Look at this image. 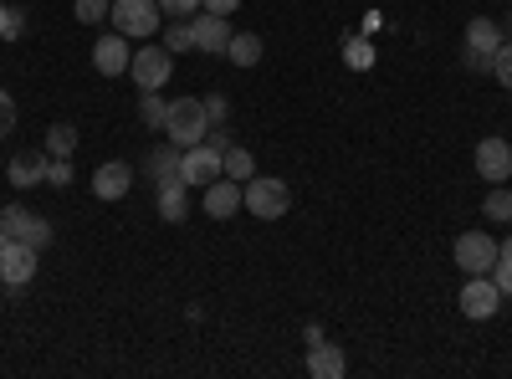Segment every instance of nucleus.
I'll list each match as a JSON object with an SVG mask.
<instances>
[{
	"label": "nucleus",
	"mask_w": 512,
	"mask_h": 379,
	"mask_svg": "<svg viewBox=\"0 0 512 379\" xmlns=\"http://www.w3.org/2000/svg\"><path fill=\"white\" fill-rule=\"evenodd\" d=\"M21 31H26V21H21V11H11V16H6V41H16Z\"/></svg>",
	"instance_id": "obj_35"
},
{
	"label": "nucleus",
	"mask_w": 512,
	"mask_h": 379,
	"mask_svg": "<svg viewBox=\"0 0 512 379\" xmlns=\"http://www.w3.org/2000/svg\"><path fill=\"white\" fill-rule=\"evenodd\" d=\"M128 72H134V82L144 93H164V82L175 77V52H164V47H139L134 62H128Z\"/></svg>",
	"instance_id": "obj_6"
},
{
	"label": "nucleus",
	"mask_w": 512,
	"mask_h": 379,
	"mask_svg": "<svg viewBox=\"0 0 512 379\" xmlns=\"http://www.w3.org/2000/svg\"><path fill=\"white\" fill-rule=\"evenodd\" d=\"M246 210L256 221H282L287 210H292V185L287 180H272V175H251L246 185Z\"/></svg>",
	"instance_id": "obj_2"
},
{
	"label": "nucleus",
	"mask_w": 512,
	"mask_h": 379,
	"mask_svg": "<svg viewBox=\"0 0 512 379\" xmlns=\"http://www.w3.org/2000/svg\"><path fill=\"white\" fill-rule=\"evenodd\" d=\"M344 62H349L354 72H369V67H374V41H369V36H349V41H344Z\"/></svg>",
	"instance_id": "obj_23"
},
{
	"label": "nucleus",
	"mask_w": 512,
	"mask_h": 379,
	"mask_svg": "<svg viewBox=\"0 0 512 379\" xmlns=\"http://www.w3.org/2000/svg\"><path fill=\"white\" fill-rule=\"evenodd\" d=\"M159 11L175 16V21H190V16L200 11V0H159Z\"/></svg>",
	"instance_id": "obj_30"
},
{
	"label": "nucleus",
	"mask_w": 512,
	"mask_h": 379,
	"mask_svg": "<svg viewBox=\"0 0 512 379\" xmlns=\"http://www.w3.org/2000/svg\"><path fill=\"white\" fill-rule=\"evenodd\" d=\"M113 31L128 36V41H149L159 26H164V11H159V0H113V11H108Z\"/></svg>",
	"instance_id": "obj_3"
},
{
	"label": "nucleus",
	"mask_w": 512,
	"mask_h": 379,
	"mask_svg": "<svg viewBox=\"0 0 512 379\" xmlns=\"http://www.w3.org/2000/svg\"><path fill=\"white\" fill-rule=\"evenodd\" d=\"M221 175L246 185V180L256 175V159H251V149H241V144H226V149H221Z\"/></svg>",
	"instance_id": "obj_20"
},
{
	"label": "nucleus",
	"mask_w": 512,
	"mask_h": 379,
	"mask_svg": "<svg viewBox=\"0 0 512 379\" xmlns=\"http://www.w3.org/2000/svg\"><path fill=\"white\" fill-rule=\"evenodd\" d=\"M128 62H134V47H128V36H103L98 47H93V67L103 72V77H123L128 72Z\"/></svg>",
	"instance_id": "obj_14"
},
{
	"label": "nucleus",
	"mask_w": 512,
	"mask_h": 379,
	"mask_svg": "<svg viewBox=\"0 0 512 379\" xmlns=\"http://www.w3.org/2000/svg\"><path fill=\"white\" fill-rule=\"evenodd\" d=\"M200 205H205L210 221H231L236 210H246V190H241V180H226V175H221V180L205 185V200H200Z\"/></svg>",
	"instance_id": "obj_11"
},
{
	"label": "nucleus",
	"mask_w": 512,
	"mask_h": 379,
	"mask_svg": "<svg viewBox=\"0 0 512 379\" xmlns=\"http://www.w3.org/2000/svg\"><path fill=\"white\" fill-rule=\"evenodd\" d=\"M164 118H169V98L144 93V98H139V123H144V129H164Z\"/></svg>",
	"instance_id": "obj_25"
},
{
	"label": "nucleus",
	"mask_w": 512,
	"mask_h": 379,
	"mask_svg": "<svg viewBox=\"0 0 512 379\" xmlns=\"http://www.w3.org/2000/svg\"><path fill=\"white\" fill-rule=\"evenodd\" d=\"M344 369H349V359H344L338 344H313L308 349V374L313 379H344Z\"/></svg>",
	"instance_id": "obj_17"
},
{
	"label": "nucleus",
	"mask_w": 512,
	"mask_h": 379,
	"mask_svg": "<svg viewBox=\"0 0 512 379\" xmlns=\"http://www.w3.org/2000/svg\"><path fill=\"white\" fill-rule=\"evenodd\" d=\"M77 175H72V159H52L47 164V185H57V190H67Z\"/></svg>",
	"instance_id": "obj_29"
},
{
	"label": "nucleus",
	"mask_w": 512,
	"mask_h": 379,
	"mask_svg": "<svg viewBox=\"0 0 512 379\" xmlns=\"http://www.w3.org/2000/svg\"><path fill=\"white\" fill-rule=\"evenodd\" d=\"M0 221H6V231H11V241H26V246H52V221H41L31 205H6L0 210Z\"/></svg>",
	"instance_id": "obj_9"
},
{
	"label": "nucleus",
	"mask_w": 512,
	"mask_h": 379,
	"mask_svg": "<svg viewBox=\"0 0 512 379\" xmlns=\"http://www.w3.org/2000/svg\"><path fill=\"white\" fill-rule=\"evenodd\" d=\"M472 159H477V175H482L487 185H502V180L512 175V144H507V139H482Z\"/></svg>",
	"instance_id": "obj_12"
},
{
	"label": "nucleus",
	"mask_w": 512,
	"mask_h": 379,
	"mask_svg": "<svg viewBox=\"0 0 512 379\" xmlns=\"http://www.w3.org/2000/svg\"><path fill=\"white\" fill-rule=\"evenodd\" d=\"M482 216H487V221H512V190H507V185H492V190H487Z\"/></svg>",
	"instance_id": "obj_24"
},
{
	"label": "nucleus",
	"mask_w": 512,
	"mask_h": 379,
	"mask_svg": "<svg viewBox=\"0 0 512 379\" xmlns=\"http://www.w3.org/2000/svg\"><path fill=\"white\" fill-rule=\"evenodd\" d=\"M154 200H159V221H169V226H180V221L190 216V185H185V180L159 185V190H154Z\"/></svg>",
	"instance_id": "obj_15"
},
{
	"label": "nucleus",
	"mask_w": 512,
	"mask_h": 379,
	"mask_svg": "<svg viewBox=\"0 0 512 379\" xmlns=\"http://www.w3.org/2000/svg\"><path fill=\"white\" fill-rule=\"evenodd\" d=\"M226 57H231L236 67H256V62H262V36H256V31H231Z\"/></svg>",
	"instance_id": "obj_21"
},
{
	"label": "nucleus",
	"mask_w": 512,
	"mask_h": 379,
	"mask_svg": "<svg viewBox=\"0 0 512 379\" xmlns=\"http://www.w3.org/2000/svg\"><path fill=\"white\" fill-rule=\"evenodd\" d=\"M6 16H11V6H0V36H6Z\"/></svg>",
	"instance_id": "obj_38"
},
{
	"label": "nucleus",
	"mask_w": 512,
	"mask_h": 379,
	"mask_svg": "<svg viewBox=\"0 0 512 379\" xmlns=\"http://www.w3.org/2000/svg\"><path fill=\"white\" fill-rule=\"evenodd\" d=\"M108 11H113V0H77V6H72V16H77L82 26H98V21H108Z\"/></svg>",
	"instance_id": "obj_27"
},
{
	"label": "nucleus",
	"mask_w": 512,
	"mask_h": 379,
	"mask_svg": "<svg viewBox=\"0 0 512 379\" xmlns=\"http://www.w3.org/2000/svg\"><path fill=\"white\" fill-rule=\"evenodd\" d=\"M149 180H154V190L159 185H169V180H180V144H154L149 149Z\"/></svg>",
	"instance_id": "obj_19"
},
{
	"label": "nucleus",
	"mask_w": 512,
	"mask_h": 379,
	"mask_svg": "<svg viewBox=\"0 0 512 379\" xmlns=\"http://www.w3.org/2000/svg\"><path fill=\"white\" fill-rule=\"evenodd\" d=\"M164 52H195V36H190V21H169L164 26Z\"/></svg>",
	"instance_id": "obj_26"
},
{
	"label": "nucleus",
	"mask_w": 512,
	"mask_h": 379,
	"mask_svg": "<svg viewBox=\"0 0 512 379\" xmlns=\"http://www.w3.org/2000/svg\"><path fill=\"white\" fill-rule=\"evenodd\" d=\"M205 113H210V123H226V98L210 93V98H205Z\"/></svg>",
	"instance_id": "obj_33"
},
{
	"label": "nucleus",
	"mask_w": 512,
	"mask_h": 379,
	"mask_svg": "<svg viewBox=\"0 0 512 379\" xmlns=\"http://www.w3.org/2000/svg\"><path fill=\"white\" fill-rule=\"evenodd\" d=\"M190 36H195V52H205V57H226V47H231V16L195 11V16H190Z\"/></svg>",
	"instance_id": "obj_7"
},
{
	"label": "nucleus",
	"mask_w": 512,
	"mask_h": 379,
	"mask_svg": "<svg viewBox=\"0 0 512 379\" xmlns=\"http://www.w3.org/2000/svg\"><path fill=\"white\" fill-rule=\"evenodd\" d=\"M497 262H502V267H512V236H502V241H497Z\"/></svg>",
	"instance_id": "obj_36"
},
{
	"label": "nucleus",
	"mask_w": 512,
	"mask_h": 379,
	"mask_svg": "<svg viewBox=\"0 0 512 379\" xmlns=\"http://www.w3.org/2000/svg\"><path fill=\"white\" fill-rule=\"evenodd\" d=\"M492 77L502 82V88H512V41H502L497 57H492Z\"/></svg>",
	"instance_id": "obj_28"
},
{
	"label": "nucleus",
	"mask_w": 512,
	"mask_h": 379,
	"mask_svg": "<svg viewBox=\"0 0 512 379\" xmlns=\"http://www.w3.org/2000/svg\"><path fill=\"white\" fill-rule=\"evenodd\" d=\"M497 47H502V26H497L492 16H472V21H466V52L497 57Z\"/></svg>",
	"instance_id": "obj_18"
},
{
	"label": "nucleus",
	"mask_w": 512,
	"mask_h": 379,
	"mask_svg": "<svg viewBox=\"0 0 512 379\" xmlns=\"http://www.w3.org/2000/svg\"><path fill=\"white\" fill-rule=\"evenodd\" d=\"M200 11H216V16H236L241 0H200Z\"/></svg>",
	"instance_id": "obj_32"
},
{
	"label": "nucleus",
	"mask_w": 512,
	"mask_h": 379,
	"mask_svg": "<svg viewBox=\"0 0 512 379\" xmlns=\"http://www.w3.org/2000/svg\"><path fill=\"white\" fill-rule=\"evenodd\" d=\"M497 313H502V287L492 282V272L466 277V287H461V318L487 323V318H497Z\"/></svg>",
	"instance_id": "obj_5"
},
{
	"label": "nucleus",
	"mask_w": 512,
	"mask_h": 379,
	"mask_svg": "<svg viewBox=\"0 0 512 379\" xmlns=\"http://www.w3.org/2000/svg\"><path fill=\"white\" fill-rule=\"evenodd\" d=\"M128 190H134V170H128L123 159H108L93 170V195L98 200H123Z\"/></svg>",
	"instance_id": "obj_13"
},
{
	"label": "nucleus",
	"mask_w": 512,
	"mask_h": 379,
	"mask_svg": "<svg viewBox=\"0 0 512 379\" xmlns=\"http://www.w3.org/2000/svg\"><path fill=\"white\" fill-rule=\"evenodd\" d=\"M41 267V251L26 246V241H6V251H0V282L6 287H26Z\"/></svg>",
	"instance_id": "obj_10"
},
{
	"label": "nucleus",
	"mask_w": 512,
	"mask_h": 379,
	"mask_svg": "<svg viewBox=\"0 0 512 379\" xmlns=\"http://www.w3.org/2000/svg\"><path fill=\"white\" fill-rule=\"evenodd\" d=\"M451 257H456V267H461L466 277H482V272L497 267V241H492L487 231H461L456 246H451Z\"/></svg>",
	"instance_id": "obj_4"
},
{
	"label": "nucleus",
	"mask_w": 512,
	"mask_h": 379,
	"mask_svg": "<svg viewBox=\"0 0 512 379\" xmlns=\"http://www.w3.org/2000/svg\"><path fill=\"white\" fill-rule=\"evenodd\" d=\"M11 129H16V103H11L6 88H0V139H11Z\"/></svg>",
	"instance_id": "obj_31"
},
{
	"label": "nucleus",
	"mask_w": 512,
	"mask_h": 379,
	"mask_svg": "<svg viewBox=\"0 0 512 379\" xmlns=\"http://www.w3.org/2000/svg\"><path fill=\"white\" fill-rule=\"evenodd\" d=\"M164 139L169 144H205L210 139V113H205V98H175L169 103V118H164Z\"/></svg>",
	"instance_id": "obj_1"
},
{
	"label": "nucleus",
	"mask_w": 512,
	"mask_h": 379,
	"mask_svg": "<svg viewBox=\"0 0 512 379\" xmlns=\"http://www.w3.org/2000/svg\"><path fill=\"white\" fill-rule=\"evenodd\" d=\"M6 241H11V231H6V221H0V251H6Z\"/></svg>",
	"instance_id": "obj_37"
},
{
	"label": "nucleus",
	"mask_w": 512,
	"mask_h": 379,
	"mask_svg": "<svg viewBox=\"0 0 512 379\" xmlns=\"http://www.w3.org/2000/svg\"><path fill=\"white\" fill-rule=\"evenodd\" d=\"M180 180L185 185H210V180H221V149L216 144H190V149H180Z\"/></svg>",
	"instance_id": "obj_8"
},
{
	"label": "nucleus",
	"mask_w": 512,
	"mask_h": 379,
	"mask_svg": "<svg viewBox=\"0 0 512 379\" xmlns=\"http://www.w3.org/2000/svg\"><path fill=\"white\" fill-rule=\"evenodd\" d=\"M47 164H52L47 149H41V154H11V185H21V190L47 185Z\"/></svg>",
	"instance_id": "obj_16"
},
{
	"label": "nucleus",
	"mask_w": 512,
	"mask_h": 379,
	"mask_svg": "<svg viewBox=\"0 0 512 379\" xmlns=\"http://www.w3.org/2000/svg\"><path fill=\"white\" fill-rule=\"evenodd\" d=\"M47 154L52 159H72L77 154V129H72V123H52V129H47Z\"/></svg>",
	"instance_id": "obj_22"
},
{
	"label": "nucleus",
	"mask_w": 512,
	"mask_h": 379,
	"mask_svg": "<svg viewBox=\"0 0 512 379\" xmlns=\"http://www.w3.org/2000/svg\"><path fill=\"white\" fill-rule=\"evenodd\" d=\"M461 62H466V67H472V72H492V57H487V52H466Z\"/></svg>",
	"instance_id": "obj_34"
}]
</instances>
